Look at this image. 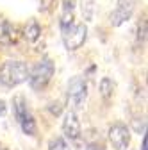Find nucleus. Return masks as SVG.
<instances>
[{"label": "nucleus", "mask_w": 148, "mask_h": 150, "mask_svg": "<svg viewBox=\"0 0 148 150\" xmlns=\"http://www.w3.org/2000/svg\"><path fill=\"white\" fill-rule=\"evenodd\" d=\"M27 77H29V66L23 61L7 59L0 66V86H4L7 89H13L27 82Z\"/></svg>", "instance_id": "obj_1"}, {"label": "nucleus", "mask_w": 148, "mask_h": 150, "mask_svg": "<svg viewBox=\"0 0 148 150\" xmlns=\"http://www.w3.org/2000/svg\"><path fill=\"white\" fill-rule=\"evenodd\" d=\"M61 38H63V45L66 50H70V52L79 50L87 40V25L84 22H80V23L73 22L71 25L61 29Z\"/></svg>", "instance_id": "obj_4"}, {"label": "nucleus", "mask_w": 148, "mask_h": 150, "mask_svg": "<svg viewBox=\"0 0 148 150\" xmlns=\"http://www.w3.org/2000/svg\"><path fill=\"white\" fill-rule=\"evenodd\" d=\"M136 40H137V43H141V45H144V43H146V20H141V22L137 23Z\"/></svg>", "instance_id": "obj_14"}, {"label": "nucleus", "mask_w": 148, "mask_h": 150, "mask_svg": "<svg viewBox=\"0 0 148 150\" xmlns=\"http://www.w3.org/2000/svg\"><path fill=\"white\" fill-rule=\"evenodd\" d=\"M48 109H50V112H52V115H55V116H59V115H61V111H63L59 102H52Z\"/></svg>", "instance_id": "obj_19"}, {"label": "nucleus", "mask_w": 148, "mask_h": 150, "mask_svg": "<svg viewBox=\"0 0 148 150\" xmlns=\"http://www.w3.org/2000/svg\"><path fill=\"white\" fill-rule=\"evenodd\" d=\"M36 2H38V9H39V11L47 13V11H50V9L54 7L55 0H36Z\"/></svg>", "instance_id": "obj_17"}, {"label": "nucleus", "mask_w": 148, "mask_h": 150, "mask_svg": "<svg viewBox=\"0 0 148 150\" xmlns=\"http://www.w3.org/2000/svg\"><path fill=\"white\" fill-rule=\"evenodd\" d=\"M55 73V63L50 59V57H41V61H38L32 70H29V86L34 89V91H43L47 89V86L50 84L52 77Z\"/></svg>", "instance_id": "obj_2"}, {"label": "nucleus", "mask_w": 148, "mask_h": 150, "mask_svg": "<svg viewBox=\"0 0 148 150\" xmlns=\"http://www.w3.org/2000/svg\"><path fill=\"white\" fill-rule=\"evenodd\" d=\"M136 11V2L134 0H116V7L111 13V25L113 27H121L132 18Z\"/></svg>", "instance_id": "obj_7"}, {"label": "nucleus", "mask_w": 148, "mask_h": 150, "mask_svg": "<svg viewBox=\"0 0 148 150\" xmlns=\"http://www.w3.org/2000/svg\"><path fill=\"white\" fill-rule=\"evenodd\" d=\"M134 130L137 134H144L146 132V122H144V118H136L134 120Z\"/></svg>", "instance_id": "obj_16"}, {"label": "nucleus", "mask_w": 148, "mask_h": 150, "mask_svg": "<svg viewBox=\"0 0 148 150\" xmlns=\"http://www.w3.org/2000/svg\"><path fill=\"white\" fill-rule=\"evenodd\" d=\"M66 95H68V102L73 109H82L87 98V82L84 77L75 75L68 81V88H66Z\"/></svg>", "instance_id": "obj_5"}, {"label": "nucleus", "mask_w": 148, "mask_h": 150, "mask_svg": "<svg viewBox=\"0 0 148 150\" xmlns=\"http://www.w3.org/2000/svg\"><path fill=\"white\" fill-rule=\"evenodd\" d=\"M18 34H16V27L7 20L6 16L0 14V45L9 47L13 43H16Z\"/></svg>", "instance_id": "obj_9"}, {"label": "nucleus", "mask_w": 148, "mask_h": 150, "mask_svg": "<svg viewBox=\"0 0 148 150\" xmlns=\"http://www.w3.org/2000/svg\"><path fill=\"white\" fill-rule=\"evenodd\" d=\"M7 115V104L4 98H0V118H4Z\"/></svg>", "instance_id": "obj_20"}, {"label": "nucleus", "mask_w": 148, "mask_h": 150, "mask_svg": "<svg viewBox=\"0 0 148 150\" xmlns=\"http://www.w3.org/2000/svg\"><path fill=\"white\" fill-rule=\"evenodd\" d=\"M0 150H2V148H0Z\"/></svg>", "instance_id": "obj_22"}, {"label": "nucleus", "mask_w": 148, "mask_h": 150, "mask_svg": "<svg viewBox=\"0 0 148 150\" xmlns=\"http://www.w3.org/2000/svg\"><path fill=\"white\" fill-rule=\"evenodd\" d=\"M75 6H77V0H63V11H70V13H73Z\"/></svg>", "instance_id": "obj_18"}, {"label": "nucleus", "mask_w": 148, "mask_h": 150, "mask_svg": "<svg viewBox=\"0 0 148 150\" xmlns=\"http://www.w3.org/2000/svg\"><path fill=\"white\" fill-rule=\"evenodd\" d=\"M95 2L93 0H82V16H84V20L91 22L93 20V16H95Z\"/></svg>", "instance_id": "obj_13"}, {"label": "nucleus", "mask_w": 148, "mask_h": 150, "mask_svg": "<svg viewBox=\"0 0 148 150\" xmlns=\"http://www.w3.org/2000/svg\"><path fill=\"white\" fill-rule=\"evenodd\" d=\"M141 150H148V145H146V134H143V143H141Z\"/></svg>", "instance_id": "obj_21"}, {"label": "nucleus", "mask_w": 148, "mask_h": 150, "mask_svg": "<svg viewBox=\"0 0 148 150\" xmlns=\"http://www.w3.org/2000/svg\"><path fill=\"white\" fill-rule=\"evenodd\" d=\"M114 89H116V84L113 82V79H109V77H102L100 84H98V91H100V95L105 102H111V98H113L114 95Z\"/></svg>", "instance_id": "obj_11"}, {"label": "nucleus", "mask_w": 148, "mask_h": 150, "mask_svg": "<svg viewBox=\"0 0 148 150\" xmlns=\"http://www.w3.org/2000/svg\"><path fill=\"white\" fill-rule=\"evenodd\" d=\"M48 150H70V145L66 141V138L63 136H55L48 141Z\"/></svg>", "instance_id": "obj_12"}, {"label": "nucleus", "mask_w": 148, "mask_h": 150, "mask_svg": "<svg viewBox=\"0 0 148 150\" xmlns=\"http://www.w3.org/2000/svg\"><path fill=\"white\" fill-rule=\"evenodd\" d=\"M107 139L114 150H127L130 145V129L121 122H116L109 127Z\"/></svg>", "instance_id": "obj_6"}, {"label": "nucleus", "mask_w": 148, "mask_h": 150, "mask_svg": "<svg viewBox=\"0 0 148 150\" xmlns=\"http://www.w3.org/2000/svg\"><path fill=\"white\" fill-rule=\"evenodd\" d=\"M23 38L29 41V43H36L41 38V25L38 23V20H34V18H30V20L25 23L23 27Z\"/></svg>", "instance_id": "obj_10"}, {"label": "nucleus", "mask_w": 148, "mask_h": 150, "mask_svg": "<svg viewBox=\"0 0 148 150\" xmlns=\"http://www.w3.org/2000/svg\"><path fill=\"white\" fill-rule=\"evenodd\" d=\"M13 111H14V118H16L18 125H20L22 132L25 136L34 138L38 134V123H36V118L30 112L23 97H14L13 98Z\"/></svg>", "instance_id": "obj_3"}, {"label": "nucleus", "mask_w": 148, "mask_h": 150, "mask_svg": "<svg viewBox=\"0 0 148 150\" xmlns=\"http://www.w3.org/2000/svg\"><path fill=\"white\" fill-rule=\"evenodd\" d=\"M86 146H87V150H105V145H104V141L100 139L98 134H93V141L87 139Z\"/></svg>", "instance_id": "obj_15"}, {"label": "nucleus", "mask_w": 148, "mask_h": 150, "mask_svg": "<svg viewBox=\"0 0 148 150\" xmlns=\"http://www.w3.org/2000/svg\"><path fill=\"white\" fill-rule=\"evenodd\" d=\"M63 134L66 139H70L73 143H77L82 138V125H80L77 112L73 109H70L63 118Z\"/></svg>", "instance_id": "obj_8"}]
</instances>
